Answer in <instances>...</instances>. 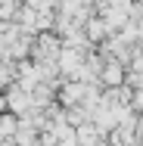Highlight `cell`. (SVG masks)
Returning a JSON list of instances; mask_svg holds the SVG:
<instances>
[{
  "label": "cell",
  "instance_id": "obj_1",
  "mask_svg": "<svg viewBox=\"0 0 143 146\" xmlns=\"http://www.w3.org/2000/svg\"><path fill=\"white\" fill-rule=\"evenodd\" d=\"M59 50H62V44L53 34H44V37H37V44H31V56L37 62H56Z\"/></svg>",
  "mask_w": 143,
  "mask_h": 146
},
{
  "label": "cell",
  "instance_id": "obj_2",
  "mask_svg": "<svg viewBox=\"0 0 143 146\" xmlns=\"http://www.w3.org/2000/svg\"><path fill=\"white\" fill-rule=\"evenodd\" d=\"M6 109H9V112H22V115H25V112L31 109V93L22 87V84L9 87V90H6Z\"/></svg>",
  "mask_w": 143,
  "mask_h": 146
},
{
  "label": "cell",
  "instance_id": "obj_3",
  "mask_svg": "<svg viewBox=\"0 0 143 146\" xmlns=\"http://www.w3.org/2000/svg\"><path fill=\"white\" fill-rule=\"evenodd\" d=\"M100 78H103L106 87H118V84H124V68H121V62H118V59H106Z\"/></svg>",
  "mask_w": 143,
  "mask_h": 146
},
{
  "label": "cell",
  "instance_id": "obj_4",
  "mask_svg": "<svg viewBox=\"0 0 143 146\" xmlns=\"http://www.w3.org/2000/svg\"><path fill=\"white\" fill-rule=\"evenodd\" d=\"M84 93H87V84L81 81H75V84H69V87H62V93H59V100L62 103H69V106H78V103H84Z\"/></svg>",
  "mask_w": 143,
  "mask_h": 146
},
{
  "label": "cell",
  "instance_id": "obj_5",
  "mask_svg": "<svg viewBox=\"0 0 143 146\" xmlns=\"http://www.w3.org/2000/svg\"><path fill=\"white\" fill-rule=\"evenodd\" d=\"M106 34H109V28H106L103 19H93V22L87 25V37H90V40H103Z\"/></svg>",
  "mask_w": 143,
  "mask_h": 146
},
{
  "label": "cell",
  "instance_id": "obj_6",
  "mask_svg": "<svg viewBox=\"0 0 143 146\" xmlns=\"http://www.w3.org/2000/svg\"><path fill=\"white\" fill-rule=\"evenodd\" d=\"M16 124H19V118L3 112V115H0V134H3V137H13V134H16Z\"/></svg>",
  "mask_w": 143,
  "mask_h": 146
},
{
  "label": "cell",
  "instance_id": "obj_7",
  "mask_svg": "<svg viewBox=\"0 0 143 146\" xmlns=\"http://www.w3.org/2000/svg\"><path fill=\"white\" fill-rule=\"evenodd\" d=\"M112 9H118V13H131V0H112Z\"/></svg>",
  "mask_w": 143,
  "mask_h": 146
},
{
  "label": "cell",
  "instance_id": "obj_8",
  "mask_svg": "<svg viewBox=\"0 0 143 146\" xmlns=\"http://www.w3.org/2000/svg\"><path fill=\"white\" fill-rule=\"evenodd\" d=\"M13 16V3H3L0 0V19H9Z\"/></svg>",
  "mask_w": 143,
  "mask_h": 146
},
{
  "label": "cell",
  "instance_id": "obj_9",
  "mask_svg": "<svg viewBox=\"0 0 143 146\" xmlns=\"http://www.w3.org/2000/svg\"><path fill=\"white\" fill-rule=\"evenodd\" d=\"M6 112V96H0V115Z\"/></svg>",
  "mask_w": 143,
  "mask_h": 146
}]
</instances>
